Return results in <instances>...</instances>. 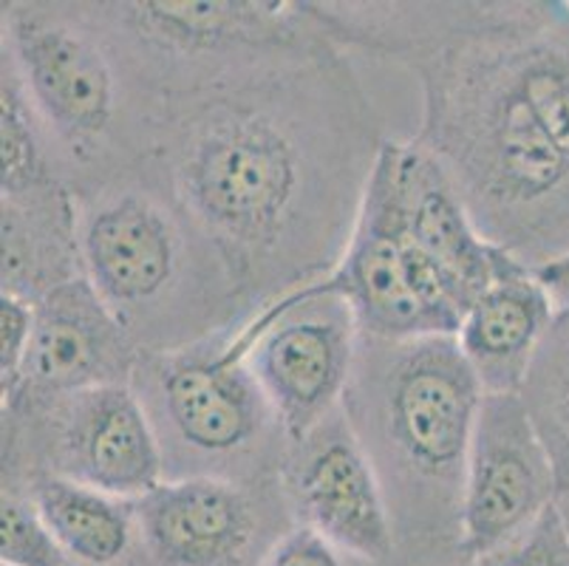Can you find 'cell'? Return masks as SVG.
I'll use <instances>...</instances> for the list:
<instances>
[{"mask_svg":"<svg viewBox=\"0 0 569 566\" xmlns=\"http://www.w3.org/2000/svg\"><path fill=\"white\" fill-rule=\"evenodd\" d=\"M473 566H569V527L558 502L519 536L479 555Z\"/></svg>","mask_w":569,"mask_h":566,"instance_id":"7402d4cb","label":"cell"},{"mask_svg":"<svg viewBox=\"0 0 569 566\" xmlns=\"http://www.w3.org/2000/svg\"><path fill=\"white\" fill-rule=\"evenodd\" d=\"M558 502V479L521 394H485L470 439L459 549L468 560L519 536Z\"/></svg>","mask_w":569,"mask_h":566,"instance_id":"4fadbf2b","label":"cell"},{"mask_svg":"<svg viewBox=\"0 0 569 566\" xmlns=\"http://www.w3.org/2000/svg\"><path fill=\"white\" fill-rule=\"evenodd\" d=\"M230 337L139 357L131 388L157 430L164 481L281 479L292 443Z\"/></svg>","mask_w":569,"mask_h":566,"instance_id":"8992f818","label":"cell"},{"mask_svg":"<svg viewBox=\"0 0 569 566\" xmlns=\"http://www.w3.org/2000/svg\"><path fill=\"white\" fill-rule=\"evenodd\" d=\"M159 100L230 75L343 51L312 0H119L94 3Z\"/></svg>","mask_w":569,"mask_h":566,"instance_id":"52a82bcc","label":"cell"},{"mask_svg":"<svg viewBox=\"0 0 569 566\" xmlns=\"http://www.w3.org/2000/svg\"><path fill=\"white\" fill-rule=\"evenodd\" d=\"M34 304L18 295H0V394L12 397L23 377L26 357L32 346Z\"/></svg>","mask_w":569,"mask_h":566,"instance_id":"603a6c76","label":"cell"},{"mask_svg":"<svg viewBox=\"0 0 569 566\" xmlns=\"http://www.w3.org/2000/svg\"><path fill=\"white\" fill-rule=\"evenodd\" d=\"M0 560L3 566H74L32 498L14 490L0 498Z\"/></svg>","mask_w":569,"mask_h":566,"instance_id":"44dd1931","label":"cell"},{"mask_svg":"<svg viewBox=\"0 0 569 566\" xmlns=\"http://www.w3.org/2000/svg\"><path fill=\"white\" fill-rule=\"evenodd\" d=\"M126 566H153V564H148V560H144L142 558V555H139V558L137 560H133V564H131V560H128V564Z\"/></svg>","mask_w":569,"mask_h":566,"instance_id":"83f0119b","label":"cell"},{"mask_svg":"<svg viewBox=\"0 0 569 566\" xmlns=\"http://www.w3.org/2000/svg\"><path fill=\"white\" fill-rule=\"evenodd\" d=\"M556 315L547 289L521 261L476 298L457 340L485 394H521Z\"/></svg>","mask_w":569,"mask_h":566,"instance_id":"2e32d148","label":"cell"},{"mask_svg":"<svg viewBox=\"0 0 569 566\" xmlns=\"http://www.w3.org/2000/svg\"><path fill=\"white\" fill-rule=\"evenodd\" d=\"M0 190L3 201L43 199L71 190L43 125L18 80V71L3 57L0 82Z\"/></svg>","mask_w":569,"mask_h":566,"instance_id":"d6986e66","label":"cell"},{"mask_svg":"<svg viewBox=\"0 0 569 566\" xmlns=\"http://www.w3.org/2000/svg\"><path fill=\"white\" fill-rule=\"evenodd\" d=\"M386 139L343 51L164 97L144 162L213 244L247 320L346 256Z\"/></svg>","mask_w":569,"mask_h":566,"instance_id":"6da1fadb","label":"cell"},{"mask_svg":"<svg viewBox=\"0 0 569 566\" xmlns=\"http://www.w3.org/2000/svg\"><path fill=\"white\" fill-rule=\"evenodd\" d=\"M14 493L32 498L74 566H126L139 549L137 502L60 476H38Z\"/></svg>","mask_w":569,"mask_h":566,"instance_id":"ac0fdd59","label":"cell"},{"mask_svg":"<svg viewBox=\"0 0 569 566\" xmlns=\"http://www.w3.org/2000/svg\"><path fill=\"white\" fill-rule=\"evenodd\" d=\"M0 29L71 193L142 162L162 100L94 3L9 0Z\"/></svg>","mask_w":569,"mask_h":566,"instance_id":"5b68a950","label":"cell"},{"mask_svg":"<svg viewBox=\"0 0 569 566\" xmlns=\"http://www.w3.org/2000/svg\"><path fill=\"white\" fill-rule=\"evenodd\" d=\"M349 555L335 549L307 527H295L272 547V553L261 560V566H349Z\"/></svg>","mask_w":569,"mask_h":566,"instance_id":"cb8c5ba5","label":"cell"},{"mask_svg":"<svg viewBox=\"0 0 569 566\" xmlns=\"http://www.w3.org/2000/svg\"><path fill=\"white\" fill-rule=\"evenodd\" d=\"M532 275L547 289L556 311H569V252L541 264V267H532Z\"/></svg>","mask_w":569,"mask_h":566,"instance_id":"d4e9b609","label":"cell"},{"mask_svg":"<svg viewBox=\"0 0 569 566\" xmlns=\"http://www.w3.org/2000/svg\"><path fill=\"white\" fill-rule=\"evenodd\" d=\"M558 507H561L563 522H567V527H569V490L563 493V496H558Z\"/></svg>","mask_w":569,"mask_h":566,"instance_id":"484cf974","label":"cell"},{"mask_svg":"<svg viewBox=\"0 0 569 566\" xmlns=\"http://www.w3.org/2000/svg\"><path fill=\"white\" fill-rule=\"evenodd\" d=\"M433 566H473V560H445V564H433Z\"/></svg>","mask_w":569,"mask_h":566,"instance_id":"4316f807","label":"cell"},{"mask_svg":"<svg viewBox=\"0 0 569 566\" xmlns=\"http://www.w3.org/2000/svg\"><path fill=\"white\" fill-rule=\"evenodd\" d=\"M74 199L82 275L139 349H193L250 324L213 244L144 159Z\"/></svg>","mask_w":569,"mask_h":566,"instance_id":"277c9868","label":"cell"},{"mask_svg":"<svg viewBox=\"0 0 569 566\" xmlns=\"http://www.w3.org/2000/svg\"><path fill=\"white\" fill-rule=\"evenodd\" d=\"M397 187L411 236L476 304L516 258L479 232L451 176L419 145L397 142Z\"/></svg>","mask_w":569,"mask_h":566,"instance_id":"9a60e30c","label":"cell"},{"mask_svg":"<svg viewBox=\"0 0 569 566\" xmlns=\"http://www.w3.org/2000/svg\"><path fill=\"white\" fill-rule=\"evenodd\" d=\"M411 139L476 227L527 267L569 252V3H505L485 29L413 57Z\"/></svg>","mask_w":569,"mask_h":566,"instance_id":"7a4b0ae2","label":"cell"},{"mask_svg":"<svg viewBox=\"0 0 569 566\" xmlns=\"http://www.w3.org/2000/svg\"><path fill=\"white\" fill-rule=\"evenodd\" d=\"M482 399L457 337L357 340L343 411L386 493L397 555L451 549L465 558V470Z\"/></svg>","mask_w":569,"mask_h":566,"instance_id":"3957f363","label":"cell"},{"mask_svg":"<svg viewBox=\"0 0 569 566\" xmlns=\"http://www.w3.org/2000/svg\"><path fill=\"white\" fill-rule=\"evenodd\" d=\"M521 397L550 454L558 496H563L569 490V311H558L552 320Z\"/></svg>","mask_w":569,"mask_h":566,"instance_id":"ffe728a7","label":"cell"},{"mask_svg":"<svg viewBox=\"0 0 569 566\" xmlns=\"http://www.w3.org/2000/svg\"><path fill=\"white\" fill-rule=\"evenodd\" d=\"M295 524L366 566H386L397 555L395 522L377 470L343 408L307 439L289 445L281 470Z\"/></svg>","mask_w":569,"mask_h":566,"instance_id":"7c38bea8","label":"cell"},{"mask_svg":"<svg viewBox=\"0 0 569 566\" xmlns=\"http://www.w3.org/2000/svg\"><path fill=\"white\" fill-rule=\"evenodd\" d=\"M298 292L346 300L357 331L377 340L459 335L473 298L408 230L397 187V142H382L346 256L335 272Z\"/></svg>","mask_w":569,"mask_h":566,"instance_id":"9c48e42d","label":"cell"},{"mask_svg":"<svg viewBox=\"0 0 569 566\" xmlns=\"http://www.w3.org/2000/svg\"><path fill=\"white\" fill-rule=\"evenodd\" d=\"M74 278H86L74 193L3 201V292L38 304Z\"/></svg>","mask_w":569,"mask_h":566,"instance_id":"e0dca14e","label":"cell"},{"mask_svg":"<svg viewBox=\"0 0 569 566\" xmlns=\"http://www.w3.org/2000/svg\"><path fill=\"white\" fill-rule=\"evenodd\" d=\"M295 527L281 479H168L137 498V553L153 566H261Z\"/></svg>","mask_w":569,"mask_h":566,"instance_id":"8fae6325","label":"cell"},{"mask_svg":"<svg viewBox=\"0 0 569 566\" xmlns=\"http://www.w3.org/2000/svg\"><path fill=\"white\" fill-rule=\"evenodd\" d=\"M139 349L86 278L34 304V331L18 391L3 405L63 397L97 386H131Z\"/></svg>","mask_w":569,"mask_h":566,"instance_id":"5bb4252c","label":"cell"},{"mask_svg":"<svg viewBox=\"0 0 569 566\" xmlns=\"http://www.w3.org/2000/svg\"><path fill=\"white\" fill-rule=\"evenodd\" d=\"M357 340L360 331L346 300L292 292L256 315L230 337V346L247 357L295 445L343 408Z\"/></svg>","mask_w":569,"mask_h":566,"instance_id":"30bf717a","label":"cell"},{"mask_svg":"<svg viewBox=\"0 0 569 566\" xmlns=\"http://www.w3.org/2000/svg\"><path fill=\"white\" fill-rule=\"evenodd\" d=\"M60 476L117 498L148 496L164 481L162 448L131 386L3 405V490Z\"/></svg>","mask_w":569,"mask_h":566,"instance_id":"ba28073f","label":"cell"}]
</instances>
